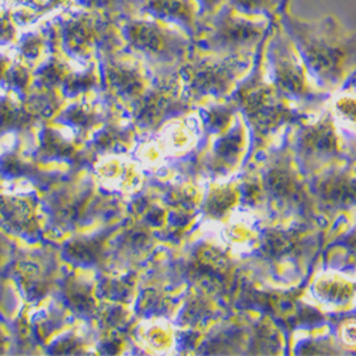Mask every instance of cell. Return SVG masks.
<instances>
[{"mask_svg":"<svg viewBox=\"0 0 356 356\" xmlns=\"http://www.w3.org/2000/svg\"><path fill=\"white\" fill-rule=\"evenodd\" d=\"M298 50L312 80L325 93H335L356 73V32L328 15L321 19L295 16L289 3L275 17Z\"/></svg>","mask_w":356,"mask_h":356,"instance_id":"obj_1","label":"cell"},{"mask_svg":"<svg viewBox=\"0 0 356 356\" xmlns=\"http://www.w3.org/2000/svg\"><path fill=\"white\" fill-rule=\"evenodd\" d=\"M262 65L266 77L293 104L314 107L328 97L312 80L298 50L277 19L262 46Z\"/></svg>","mask_w":356,"mask_h":356,"instance_id":"obj_2","label":"cell"},{"mask_svg":"<svg viewBox=\"0 0 356 356\" xmlns=\"http://www.w3.org/2000/svg\"><path fill=\"white\" fill-rule=\"evenodd\" d=\"M265 42V40H264ZM262 46L257 50L251 73L231 96L245 123L259 140L274 136L296 118V111L266 77L262 65Z\"/></svg>","mask_w":356,"mask_h":356,"instance_id":"obj_3","label":"cell"},{"mask_svg":"<svg viewBox=\"0 0 356 356\" xmlns=\"http://www.w3.org/2000/svg\"><path fill=\"white\" fill-rule=\"evenodd\" d=\"M255 53L205 54L184 63L180 69V80L186 96L190 99L222 100L231 97L255 63Z\"/></svg>","mask_w":356,"mask_h":356,"instance_id":"obj_4","label":"cell"},{"mask_svg":"<svg viewBox=\"0 0 356 356\" xmlns=\"http://www.w3.org/2000/svg\"><path fill=\"white\" fill-rule=\"evenodd\" d=\"M273 22L271 17L244 13L227 2L201 19L198 32L202 31V49L218 54L255 53L268 36Z\"/></svg>","mask_w":356,"mask_h":356,"instance_id":"obj_5","label":"cell"},{"mask_svg":"<svg viewBox=\"0 0 356 356\" xmlns=\"http://www.w3.org/2000/svg\"><path fill=\"white\" fill-rule=\"evenodd\" d=\"M314 247L307 231L277 228L262 235L258 255L274 277L285 282H296L307 274V264L314 254Z\"/></svg>","mask_w":356,"mask_h":356,"instance_id":"obj_6","label":"cell"},{"mask_svg":"<svg viewBox=\"0 0 356 356\" xmlns=\"http://www.w3.org/2000/svg\"><path fill=\"white\" fill-rule=\"evenodd\" d=\"M124 33L136 50L160 65L181 62L188 50L183 29L153 17L131 22Z\"/></svg>","mask_w":356,"mask_h":356,"instance_id":"obj_7","label":"cell"},{"mask_svg":"<svg viewBox=\"0 0 356 356\" xmlns=\"http://www.w3.org/2000/svg\"><path fill=\"white\" fill-rule=\"evenodd\" d=\"M258 186L261 200L268 201L281 213L305 216L312 210V201L301 181L300 172L284 159H277L265 165Z\"/></svg>","mask_w":356,"mask_h":356,"instance_id":"obj_8","label":"cell"},{"mask_svg":"<svg viewBox=\"0 0 356 356\" xmlns=\"http://www.w3.org/2000/svg\"><path fill=\"white\" fill-rule=\"evenodd\" d=\"M341 154V143L331 117L319 118L305 127L296 143L298 164L304 172H318L330 167Z\"/></svg>","mask_w":356,"mask_h":356,"instance_id":"obj_9","label":"cell"},{"mask_svg":"<svg viewBox=\"0 0 356 356\" xmlns=\"http://www.w3.org/2000/svg\"><path fill=\"white\" fill-rule=\"evenodd\" d=\"M141 10L153 19L174 24L195 35L201 23L197 0H141Z\"/></svg>","mask_w":356,"mask_h":356,"instance_id":"obj_10","label":"cell"},{"mask_svg":"<svg viewBox=\"0 0 356 356\" xmlns=\"http://www.w3.org/2000/svg\"><path fill=\"white\" fill-rule=\"evenodd\" d=\"M100 183L115 193H133L141 186V171L136 161L122 153H110L96 167Z\"/></svg>","mask_w":356,"mask_h":356,"instance_id":"obj_11","label":"cell"},{"mask_svg":"<svg viewBox=\"0 0 356 356\" xmlns=\"http://www.w3.org/2000/svg\"><path fill=\"white\" fill-rule=\"evenodd\" d=\"M311 293L323 308L341 309L356 298V285L342 273L325 271L314 280Z\"/></svg>","mask_w":356,"mask_h":356,"instance_id":"obj_12","label":"cell"},{"mask_svg":"<svg viewBox=\"0 0 356 356\" xmlns=\"http://www.w3.org/2000/svg\"><path fill=\"white\" fill-rule=\"evenodd\" d=\"M247 134L243 118H238L227 131L220 134L211 156V164L217 172H232L243 163L247 152Z\"/></svg>","mask_w":356,"mask_h":356,"instance_id":"obj_13","label":"cell"},{"mask_svg":"<svg viewBox=\"0 0 356 356\" xmlns=\"http://www.w3.org/2000/svg\"><path fill=\"white\" fill-rule=\"evenodd\" d=\"M154 141L163 157L167 159L191 152L197 141V134L186 120L174 118L161 129Z\"/></svg>","mask_w":356,"mask_h":356,"instance_id":"obj_14","label":"cell"},{"mask_svg":"<svg viewBox=\"0 0 356 356\" xmlns=\"http://www.w3.org/2000/svg\"><path fill=\"white\" fill-rule=\"evenodd\" d=\"M108 81L114 90L127 99L138 100L147 90L148 81L140 67L129 63H117L108 69Z\"/></svg>","mask_w":356,"mask_h":356,"instance_id":"obj_15","label":"cell"},{"mask_svg":"<svg viewBox=\"0 0 356 356\" xmlns=\"http://www.w3.org/2000/svg\"><path fill=\"white\" fill-rule=\"evenodd\" d=\"M65 44L67 51L74 57H86L90 54L95 43V29L86 19L70 22L65 29Z\"/></svg>","mask_w":356,"mask_h":356,"instance_id":"obj_16","label":"cell"},{"mask_svg":"<svg viewBox=\"0 0 356 356\" xmlns=\"http://www.w3.org/2000/svg\"><path fill=\"white\" fill-rule=\"evenodd\" d=\"M140 341L157 353H164L174 345V332L170 322L163 318L150 319L138 326L137 330Z\"/></svg>","mask_w":356,"mask_h":356,"instance_id":"obj_17","label":"cell"},{"mask_svg":"<svg viewBox=\"0 0 356 356\" xmlns=\"http://www.w3.org/2000/svg\"><path fill=\"white\" fill-rule=\"evenodd\" d=\"M241 191L235 186H216L207 195L205 213L213 218H224L238 204Z\"/></svg>","mask_w":356,"mask_h":356,"instance_id":"obj_18","label":"cell"},{"mask_svg":"<svg viewBox=\"0 0 356 356\" xmlns=\"http://www.w3.org/2000/svg\"><path fill=\"white\" fill-rule=\"evenodd\" d=\"M73 127L67 133V124L60 129H47L43 131L42 137V152L46 157L60 159L69 157L73 154L76 144H74V134L72 133Z\"/></svg>","mask_w":356,"mask_h":356,"instance_id":"obj_19","label":"cell"},{"mask_svg":"<svg viewBox=\"0 0 356 356\" xmlns=\"http://www.w3.org/2000/svg\"><path fill=\"white\" fill-rule=\"evenodd\" d=\"M228 3L248 15L275 19L289 0H228Z\"/></svg>","mask_w":356,"mask_h":356,"instance_id":"obj_20","label":"cell"},{"mask_svg":"<svg viewBox=\"0 0 356 356\" xmlns=\"http://www.w3.org/2000/svg\"><path fill=\"white\" fill-rule=\"evenodd\" d=\"M0 214L12 225V228H19L20 231L32 225V220H35L32 205L26 201L2 202L0 204Z\"/></svg>","mask_w":356,"mask_h":356,"instance_id":"obj_21","label":"cell"},{"mask_svg":"<svg viewBox=\"0 0 356 356\" xmlns=\"http://www.w3.org/2000/svg\"><path fill=\"white\" fill-rule=\"evenodd\" d=\"M334 118L349 127H356V92H343L334 102Z\"/></svg>","mask_w":356,"mask_h":356,"instance_id":"obj_22","label":"cell"},{"mask_svg":"<svg viewBox=\"0 0 356 356\" xmlns=\"http://www.w3.org/2000/svg\"><path fill=\"white\" fill-rule=\"evenodd\" d=\"M22 107L16 100L6 99L0 102V129L9 130L26 123L27 114Z\"/></svg>","mask_w":356,"mask_h":356,"instance_id":"obj_23","label":"cell"},{"mask_svg":"<svg viewBox=\"0 0 356 356\" xmlns=\"http://www.w3.org/2000/svg\"><path fill=\"white\" fill-rule=\"evenodd\" d=\"M337 337L343 348L356 350V318L341 322L337 330Z\"/></svg>","mask_w":356,"mask_h":356,"instance_id":"obj_24","label":"cell"},{"mask_svg":"<svg viewBox=\"0 0 356 356\" xmlns=\"http://www.w3.org/2000/svg\"><path fill=\"white\" fill-rule=\"evenodd\" d=\"M42 47H43V42L40 40V38L32 36L23 42L22 51L27 58H36L40 54Z\"/></svg>","mask_w":356,"mask_h":356,"instance_id":"obj_25","label":"cell"},{"mask_svg":"<svg viewBox=\"0 0 356 356\" xmlns=\"http://www.w3.org/2000/svg\"><path fill=\"white\" fill-rule=\"evenodd\" d=\"M227 2H228V0H197V3L200 6L201 19L216 13Z\"/></svg>","mask_w":356,"mask_h":356,"instance_id":"obj_26","label":"cell"},{"mask_svg":"<svg viewBox=\"0 0 356 356\" xmlns=\"http://www.w3.org/2000/svg\"><path fill=\"white\" fill-rule=\"evenodd\" d=\"M13 36H15V27L12 24V20L5 15H0V43L10 42Z\"/></svg>","mask_w":356,"mask_h":356,"instance_id":"obj_27","label":"cell"},{"mask_svg":"<svg viewBox=\"0 0 356 356\" xmlns=\"http://www.w3.org/2000/svg\"><path fill=\"white\" fill-rule=\"evenodd\" d=\"M341 245L356 257V228L343 236L341 240Z\"/></svg>","mask_w":356,"mask_h":356,"instance_id":"obj_28","label":"cell"},{"mask_svg":"<svg viewBox=\"0 0 356 356\" xmlns=\"http://www.w3.org/2000/svg\"><path fill=\"white\" fill-rule=\"evenodd\" d=\"M23 2H26L31 6H36V8H47L51 3H54L56 0H23Z\"/></svg>","mask_w":356,"mask_h":356,"instance_id":"obj_29","label":"cell"}]
</instances>
